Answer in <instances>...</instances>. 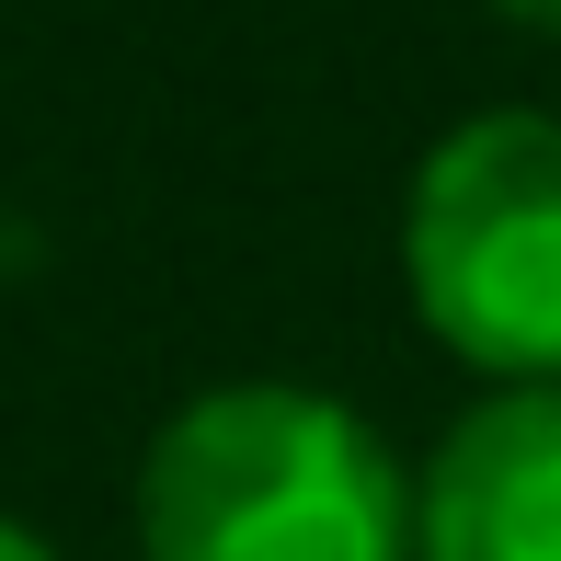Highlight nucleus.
Segmentation results:
<instances>
[{
	"mask_svg": "<svg viewBox=\"0 0 561 561\" xmlns=\"http://www.w3.org/2000/svg\"><path fill=\"white\" fill-rule=\"evenodd\" d=\"M138 561H413V470L355 401L229 378L138 458Z\"/></svg>",
	"mask_w": 561,
	"mask_h": 561,
	"instance_id": "nucleus-1",
	"label": "nucleus"
},
{
	"mask_svg": "<svg viewBox=\"0 0 561 561\" xmlns=\"http://www.w3.org/2000/svg\"><path fill=\"white\" fill-rule=\"evenodd\" d=\"M413 321L493 390H561V115H458L401 195Z\"/></svg>",
	"mask_w": 561,
	"mask_h": 561,
	"instance_id": "nucleus-2",
	"label": "nucleus"
},
{
	"mask_svg": "<svg viewBox=\"0 0 561 561\" xmlns=\"http://www.w3.org/2000/svg\"><path fill=\"white\" fill-rule=\"evenodd\" d=\"M413 561H561V390H481L436 436Z\"/></svg>",
	"mask_w": 561,
	"mask_h": 561,
	"instance_id": "nucleus-3",
	"label": "nucleus"
},
{
	"mask_svg": "<svg viewBox=\"0 0 561 561\" xmlns=\"http://www.w3.org/2000/svg\"><path fill=\"white\" fill-rule=\"evenodd\" d=\"M0 561H58V539H46V527H23L12 504H0Z\"/></svg>",
	"mask_w": 561,
	"mask_h": 561,
	"instance_id": "nucleus-4",
	"label": "nucleus"
},
{
	"mask_svg": "<svg viewBox=\"0 0 561 561\" xmlns=\"http://www.w3.org/2000/svg\"><path fill=\"white\" fill-rule=\"evenodd\" d=\"M504 23H527V35H561V0H493Z\"/></svg>",
	"mask_w": 561,
	"mask_h": 561,
	"instance_id": "nucleus-5",
	"label": "nucleus"
}]
</instances>
